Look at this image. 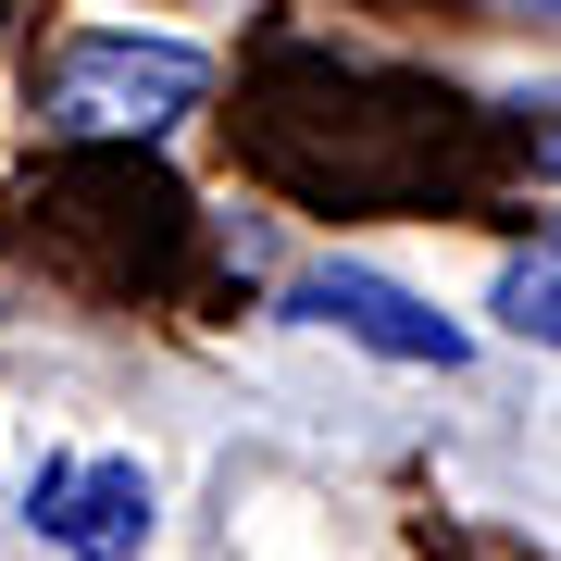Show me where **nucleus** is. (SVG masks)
I'll list each match as a JSON object with an SVG mask.
<instances>
[{"instance_id": "nucleus-1", "label": "nucleus", "mask_w": 561, "mask_h": 561, "mask_svg": "<svg viewBox=\"0 0 561 561\" xmlns=\"http://www.w3.org/2000/svg\"><path fill=\"white\" fill-rule=\"evenodd\" d=\"M213 62L187 38H138V25H88L76 50L50 62V125L62 138H175L201 113Z\"/></svg>"}, {"instance_id": "nucleus-4", "label": "nucleus", "mask_w": 561, "mask_h": 561, "mask_svg": "<svg viewBox=\"0 0 561 561\" xmlns=\"http://www.w3.org/2000/svg\"><path fill=\"white\" fill-rule=\"evenodd\" d=\"M500 324L524 350H561V225H537V238L500 262Z\"/></svg>"}, {"instance_id": "nucleus-3", "label": "nucleus", "mask_w": 561, "mask_h": 561, "mask_svg": "<svg viewBox=\"0 0 561 561\" xmlns=\"http://www.w3.org/2000/svg\"><path fill=\"white\" fill-rule=\"evenodd\" d=\"M287 312H300V324H337V337H362L375 362H437V375L461 362V324H449V312H424L412 287H387L375 262H312V275L287 287Z\"/></svg>"}, {"instance_id": "nucleus-2", "label": "nucleus", "mask_w": 561, "mask_h": 561, "mask_svg": "<svg viewBox=\"0 0 561 561\" xmlns=\"http://www.w3.org/2000/svg\"><path fill=\"white\" fill-rule=\"evenodd\" d=\"M25 524L62 561H138L150 549V474L138 461H38L25 474Z\"/></svg>"}]
</instances>
